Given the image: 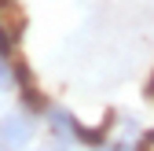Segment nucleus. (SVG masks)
<instances>
[{
	"mask_svg": "<svg viewBox=\"0 0 154 151\" xmlns=\"http://www.w3.org/2000/svg\"><path fill=\"white\" fill-rule=\"evenodd\" d=\"M147 96L154 100V74H150V85H147Z\"/></svg>",
	"mask_w": 154,
	"mask_h": 151,
	"instance_id": "7ed1b4c3",
	"label": "nucleus"
},
{
	"mask_svg": "<svg viewBox=\"0 0 154 151\" xmlns=\"http://www.w3.org/2000/svg\"><path fill=\"white\" fill-rule=\"evenodd\" d=\"M41 151H66V147H63V140H55V144H48V147H41Z\"/></svg>",
	"mask_w": 154,
	"mask_h": 151,
	"instance_id": "f03ea898",
	"label": "nucleus"
},
{
	"mask_svg": "<svg viewBox=\"0 0 154 151\" xmlns=\"http://www.w3.org/2000/svg\"><path fill=\"white\" fill-rule=\"evenodd\" d=\"M33 140V118L22 111H11V114L0 118V151H26Z\"/></svg>",
	"mask_w": 154,
	"mask_h": 151,
	"instance_id": "f257e3e1",
	"label": "nucleus"
}]
</instances>
